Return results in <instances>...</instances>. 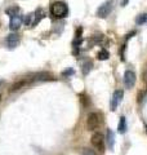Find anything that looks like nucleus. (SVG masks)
Masks as SVG:
<instances>
[{
	"label": "nucleus",
	"instance_id": "obj_11",
	"mask_svg": "<svg viewBox=\"0 0 147 155\" xmlns=\"http://www.w3.org/2000/svg\"><path fill=\"white\" fill-rule=\"evenodd\" d=\"M106 136H107V143H109V147L112 150L114 146H115V134H114V132H112L111 129H107Z\"/></svg>",
	"mask_w": 147,
	"mask_h": 155
},
{
	"label": "nucleus",
	"instance_id": "obj_17",
	"mask_svg": "<svg viewBox=\"0 0 147 155\" xmlns=\"http://www.w3.org/2000/svg\"><path fill=\"white\" fill-rule=\"evenodd\" d=\"M83 155H97V153L94 151L93 149H89V147H85L83 150Z\"/></svg>",
	"mask_w": 147,
	"mask_h": 155
},
{
	"label": "nucleus",
	"instance_id": "obj_3",
	"mask_svg": "<svg viewBox=\"0 0 147 155\" xmlns=\"http://www.w3.org/2000/svg\"><path fill=\"white\" fill-rule=\"evenodd\" d=\"M90 142H92L93 147H94L97 151H100V153L105 151V138H103V136H102L100 132L93 133L92 138H90Z\"/></svg>",
	"mask_w": 147,
	"mask_h": 155
},
{
	"label": "nucleus",
	"instance_id": "obj_18",
	"mask_svg": "<svg viewBox=\"0 0 147 155\" xmlns=\"http://www.w3.org/2000/svg\"><path fill=\"white\" fill-rule=\"evenodd\" d=\"M142 78H143V81L147 84V64L143 67V71H142Z\"/></svg>",
	"mask_w": 147,
	"mask_h": 155
},
{
	"label": "nucleus",
	"instance_id": "obj_14",
	"mask_svg": "<svg viewBox=\"0 0 147 155\" xmlns=\"http://www.w3.org/2000/svg\"><path fill=\"white\" fill-rule=\"evenodd\" d=\"M5 12H7L8 16L14 17V16H17V14H19V8L18 7H12V8H8Z\"/></svg>",
	"mask_w": 147,
	"mask_h": 155
},
{
	"label": "nucleus",
	"instance_id": "obj_12",
	"mask_svg": "<svg viewBox=\"0 0 147 155\" xmlns=\"http://www.w3.org/2000/svg\"><path fill=\"white\" fill-rule=\"evenodd\" d=\"M117 130H119V133L124 134L126 132V120L124 116H121L120 120H119V125H117Z\"/></svg>",
	"mask_w": 147,
	"mask_h": 155
},
{
	"label": "nucleus",
	"instance_id": "obj_19",
	"mask_svg": "<svg viewBox=\"0 0 147 155\" xmlns=\"http://www.w3.org/2000/svg\"><path fill=\"white\" fill-rule=\"evenodd\" d=\"M128 2H129V0H122L121 5H122V7H125V5H126V4H128Z\"/></svg>",
	"mask_w": 147,
	"mask_h": 155
},
{
	"label": "nucleus",
	"instance_id": "obj_4",
	"mask_svg": "<svg viewBox=\"0 0 147 155\" xmlns=\"http://www.w3.org/2000/svg\"><path fill=\"white\" fill-rule=\"evenodd\" d=\"M101 125V118L97 113H90L87 119V128L88 130H97Z\"/></svg>",
	"mask_w": 147,
	"mask_h": 155
},
{
	"label": "nucleus",
	"instance_id": "obj_15",
	"mask_svg": "<svg viewBox=\"0 0 147 155\" xmlns=\"http://www.w3.org/2000/svg\"><path fill=\"white\" fill-rule=\"evenodd\" d=\"M147 21V14L146 13H143V14H139L138 17H137V19H136V23L137 25H143V23Z\"/></svg>",
	"mask_w": 147,
	"mask_h": 155
},
{
	"label": "nucleus",
	"instance_id": "obj_20",
	"mask_svg": "<svg viewBox=\"0 0 147 155\" xmlns=\"http://www.w3.org/2000/svg\"><path fill=\"white\" fill-rule=\"evenodd\" d=\"M3 87H4V81H3V80H0V91H2Z\"/></svg>",
	"mask_w": 147,
	"mask_h": 155
},
{
	"label": "nucleus",
	"instance_id": "obj_8",
	"mask_svg": "<svg viewBox=\"0 0 147 155\" xmlns=\"http://www.w3.org/2000/svg\"><path fill=\"white\" fill-rule=\"evenodd\" d=\"M124 97V91L122 89H116L112 94V98H111V110H116L117 105L120 104V101L122 100Z\"/></svg>",
	"mask_w": 147,
	"mask_h": 155
},
{
	"label": "nucleus",
	"instance_id": "obj_21",
	"mask_svg": "<svg viewBox=\"0 0 147 155\" xmlns=\"http://www.w3.org/2000/svg\"><path fill=\"white\" fill-rule=\"evenodd\" d=\"M0 100H2V94H0Z\"/></svg>",
	"mask_w": 147,
	"mask_h": 155
},
{
	"label": "nucleus",
	"instance_id": "obj_9",
	"mask_svg": "<svg viewBox=\"0 0 147 155\" xmlns=\"http://www.w3.org/2000/svg\"><path fill=\"white\" fill-rule=\"evenodd\" d=\"M19 41H21V38H19V35H18V34H16V32L9 34V35L7 36V39H5V43H7V45L9 48H16V47H18Z\"/></svg>",
	"mask_w": 147,
	"mask_h": 155
},
{
	"label": "nucleus",
	"instance_id": "obj_16",
	"mask_svg": "<svg viewBox=\"0 0 147 155\" xmlns=\"http://www.w3.org/2000/svg\"><path fill=\"white\" fill-rule=\"evenodd\" d=\"M90 67H92V62H90V61H88L87 64H84V69H83V74H84V75H87L88 72H89Z\"/></svg>",
	"mask_w": 147,
	"mask_h": 155
},
{
	"label": "nucleus",
	"instance_id": "obj_13",
	"mask_svg": "<svg viewBox=\"0 0 147 155\" xmlns=\"http://www.w3.org/2000/svg\"><path fill=\"white\" fill-rule=\"evenodd\" d=\"M109 57H110V54H109V52H107L106 49H101L100 52H98V54H97V58L98 60H101V61H106Z\"/></svg>",
	"mask_w": 147,
	"mask_h": 155
},
{
	"label": "nucleus",
	"instance_id": "obj_10",
	"mask_svg": "<svg viewBox=\"0 0 147 155\" xmlns=\"http://www.w3.org/2000/svg\"><path fill=\"white\" fill-rule=\"evenodd\" d=\"M27 84H30V80H28V78L26 79H22V80H18L16 81L14 84H12V87L9 88V92H16V91H19L21 88H24Z\"/></svg>",
	"mask_w": 147,
	"mask_h": 155
},
{
	"label": "nucleus",
	"instance_id": "obj_2",
	"mask_svg": "<svg viewBox=\"0 0 147 155\" xmlns=\"http://www.w3.org/2000/svg\"><path fill=\"white\" fill-rule=\"evenodd\" d=\"M43 17H44V12L41 11V9H36L35 12L28 13L26 17H23V22H24V25L26 26L34 27L41 21Z\"/></svg>",
	"mask_w": 147,
	"mask_h": 155
},
{
	"label": "nucleus",
	"instance_id": "obj_1",
	"mask_svg": "<svg viewBox=\"0 0 147 155\" xmlns=\"http://www.w3.org/2000/svg\"><path fill=\"white\" fill-rule=\"evenodd\" d=\"M51 13L52 16L56 18H63L67 16L68 13V7L65 2H54L51 5Z\"/></svg>",
	"mask_w": 147,
	"mask_h": 155
},
{
	"label": "nucleus",
	"instance_id": "obj_6",
	"mask_svg": "<svg viewBox=\"0 0 147 155\" xmlns=\"http://www.w3.org/2000/svg\"><path fill=\"white\" fill-rule=\"evenodd\" d=\"M23 23V17L21 14H17V16L14 17H11V22H9V28L14 32V31H18L19 28H21Z\"/></svg>",
	"mask_w": 147,
	"mask_h": 155
},
{
	"label": "nucleus",
	"instance_id": "obj_5",
	"mask_svg": "<svg viewBox=\"0 0 147 155\" xmlns=\"http://www.w3.org/2000/svg\"><path fill=\"white\" fill-rule=\"evenodd\" d=\"M112 7H114V0H107V2H105L97 9V16L100 18H106L111 13Z\"/></svg>",
	"mask_w": 147,
	"mask_h": 155
},
{
	"label": "nucleus",
	"instance_id": "obj_7",
	"mask_svg": "<svg viewBox=\"0 0 147 155\" xmlns=\"http://www.w3.org/2000/svg\"><path fill=\"white\" fill-rule=\"evenodd\" d=\"M124 84L126 88H132L136 84V72L133 70H126L124 74Z\"/></svg>",
	"mask_w": 147,
	"mask_h": 155
}]
</instances>
